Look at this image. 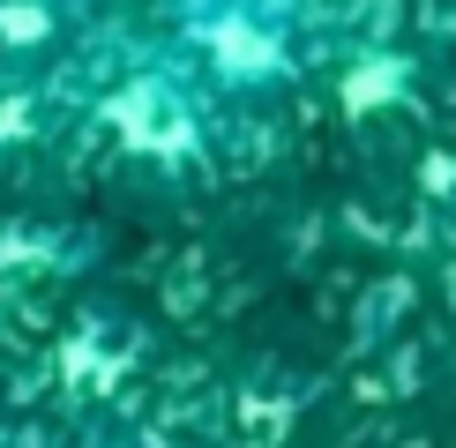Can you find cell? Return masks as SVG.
Instances as JSON below:
<instances>
[{"label": "cell", "instance_id": "obj_1", "mask_svg": "<svg viewBox=\"0 0 456 448\" xmlns=\"http://www.w3.org/2000/svg\"><path fill=\"white\" fill-rule=\"evenodd\" d=\"M150 45L217 112H262L314 75L322 0H158Z\"/></svg>", "mask_w": 456, "mask_h": 448}]
</instances>
